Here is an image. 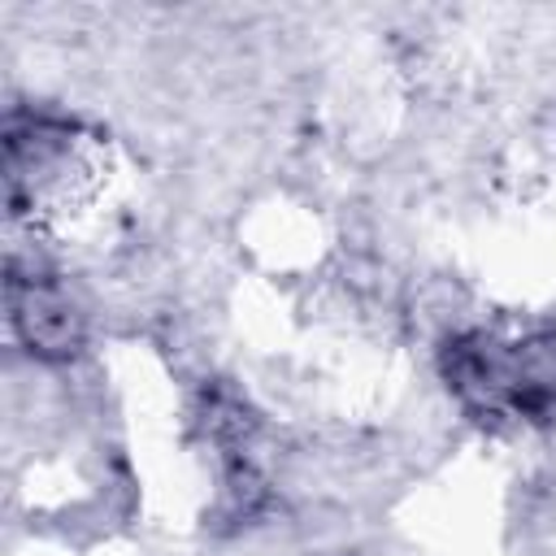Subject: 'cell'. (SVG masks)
<instances>
[{
  "mask_svg": "<svg viewBox=\"0 0 556 556\" xmlns=\"http://www.w3.org/2000/svg\"><path fill=\"white\" fill-rule=\"evenodd\" d=\"M91 174L70 122L56 117H9L4 130V182L13 213H35L43 204H65L74 182Z\"/></svg>",
  "mask_w": 556,
  "mask_h": 556,
  "instance_id": "cell-2",
  "label": "cell"
},
{
  "mask_svg": "<svg viewBox=\"0 0 556 556\" xmlns=\"http://www.w3.org/2000/svg\"><path fill=\"white\" fill-rule=\"evenodd\" d=\"M443 378L482 421H543L556 408V326L521 339L456 334L443 348Z\"/></svg>",
  "mask_w": 556,
  "mask_h": 556,
  "instance_id": "cell-1",
  "label": "cell"
},
{
  "mask_svg": "<svg viewBox=\"0 0 556 556\" xmlns=\"http://www.w3.org/2000/svg\"><path fill=\"white\" fill-rule=\"evenodd\" d=\"M9 321L17 330V339L26 343L30 356H43V361H65L78 352L83 343V321L78 313L70 308V300L61 295V287L43 274H22L17 265L9 269Z\"/></svg>",
  "mask_w": 556,
  "mask_h": 556,
  "instance_id": "cell-3",
  "label": "cell"
}]
</instances>
